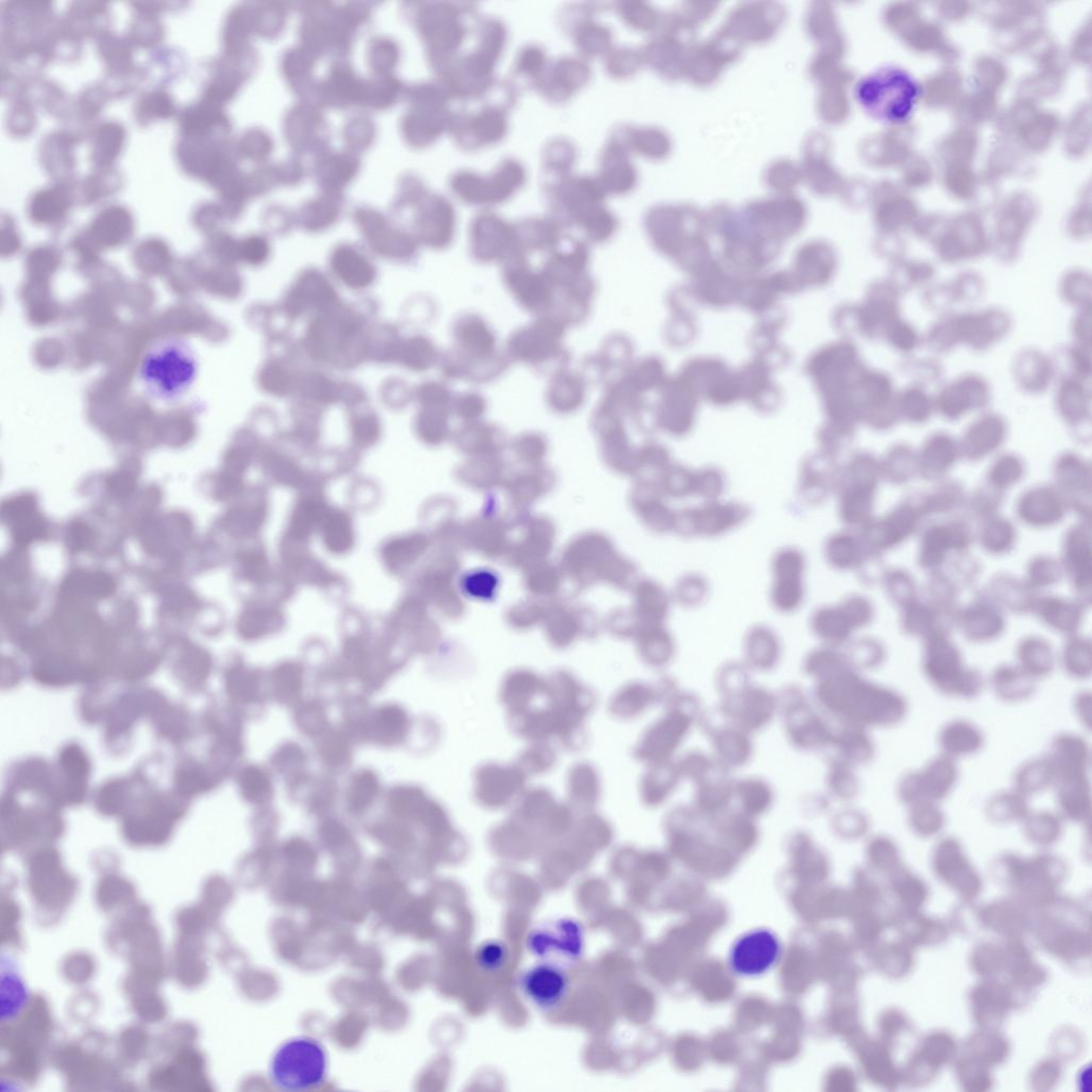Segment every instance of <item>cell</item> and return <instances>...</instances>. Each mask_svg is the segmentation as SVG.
Here are the masks:
<instances>
[{
  "instance_id": "obj_38",
  "label": "cell",
  "mask_w": 1092,
  "mask_h": 1092,
  "mask_svg": "<svg viewBox=\"0 0 1092 1092\" xmlns=\"http://www.w3.org/2000/svg\"><path fill=\"white\" fill-rule=\"evenodd\" d=\"M246 790L253 802L266 803L272 796V786L267 774L252 769L246 774Z\"/></svg>"
},
{
  "instance_id": "obj_19",
  "label": "cell",
  "mask_w": 1092,
  "mask_h": 1092,
  "mask_svg": "<svg viewBox=\"0 0 1092 1092\" xmlns=\"http://www.w3.org/2000/svg\"><path fill=\"white\" fill-rule=\"evenodd\" d=\"M600 774L593 765L581 762L573 765L567 777L569 805L583 814L592 812L601 797Z\"/></svg>"
},
{
  "instance_id": "obj_33",
  "label": "cell",
  "mask_w": 1092,
  "mask_h": 1092,
  "mask_svg": "<svg viewBox=\"0 0 1092 1092\" xmlns=\"http://www.w3.org/2000/svg\"><path fill=\"white\" fill-rule=\"evenodd\" d=\"M1021 668L1034 680L1045 678L1054 670L1048 649L1040 644L1024 646L1020 654Z\"/></svg>"
},
{
  "instance_id": "obj_15",
  "label": "cell",
  "mask_w": 1092,
  "mask_h": 1092,
  "mask_svg": "<svg viewBox=\"0 0 1092 1092\" xmlns=\"http://www.w3.org/2000/svg\"><path fill=\"white\" fill-rule=\"evenodd\" d=\"M1047 758L1055 767L1057 780L1072 774L1088 773L1091 764L1088 743L1074 733L1060 734L1052 742Z\"/></svg>"
},
{
  "instance_id": "obj_4",
  "label": "cell",
  "mask_w": 1092,
  "mask_h": 1092,
  "mask_svg": "<svg viewBox=\"0 0 1092 1092\" xmlns=\"http://www.w3.org/2000/svg\"><path fill=\"white\" fill-rule=\"evenodd\" d=\"M543 697L562 726L563 745L581 746L584 725L595 703L593 692L571 674L560 672L545 680Z\"/></svg>"
},
{
  "instance_id": "obj_13",
  "label": "cell",
  "mask_w": 1092,
  "mask_h": 1092,
  "mask_svg": "<svg viewBox=\"0 0 1092 1092\" xmlns=\"http://www.w3.org/2000/svg\"><path fill=\"white\" fill-rule=\"evenodd\" d=\"M749 515L745 505L711 501L684 511L678 521L685 535L717 537L743 524Z\"/></svg>"
},
{
  "instance_id": "obj_3",
  "label": "cell",
  "mask_w": 1092,
  "mask_h": 1092,
  "mask_svg": "<svg viewBox=\"0 0 1092 1092\" xmlns=\"http://www.w3.org/2000/svg\"><path fill=\"white\" fill-rule=\"evenodd\" d=\"M269 1075L274 1086L286 1091L320 1087L328 1075L327 1052L313 1038L296 1037L275 1051Z\"/></svg>"
},
{
  "instance_id": "obj_39",
  "label": "cell",
  "mask_w": 1092,
  "mask_h": 1092,
  "mask_svg": "<svg viewBox=\"0 0 1092 1092\" xmlns=\"http://www.w3.org/2000/svg\"><path fill=\"white\" fill-rule=\"evenodd\" d=\"M706 582L697 575H691V577L683 579V604L697 605L706 597Z\"/></svg>"
},
{
  "instance_id": "obj_40",
  "label": "cell",
  "mask_w": 1092,
  "mask_h": 1092,
  "mask_svg": "<svg viewBox=\"0 0 1092 1092\" xmlns=\"http://www.w3.org/2000/svg\"><path fill=\"white\" fill-rule=\"evenodd\" d=\"M92 540V530L83 524H74L68 532V545L72 551L86 550L91 545Z\"/></svg>"
},
{
  "instance_id": "obj_21",
  "label": "cell",
  "mask_w": 1092,
  "mask_h": 1092,
  "mask_svg": "<svg viewBox=\"0 0 1092 1092\" xmlns=\"http://www.w3.org/2000/svg\"><path fill=\"white\" fill-rule=\"evenodd\" d=\"M990 685L1006 703H1020L1035 693L1036 683L1021 667L1004 666L992 674Z\"/></svg>"
},
{
  "instance_id": "obj_23",
  "label": "cell",
  "mask_w": 1092,
  "mask_h": 1092,
  "mask_svg": "<svg viewBox=\"0 0 1092 1092\" xmlns=\"http://www.w3.org/2000/svg\"><path fill=\"white\" fill-rule=\"evenodd\" d=\"M1057 774L1047 756L1024 763L1016 772L1014 788L1030 797L1055 786Z\"/></svg>"
},
{
  "instance_id": "obj_28",
  "label": "cell",
  "mask_w": 1092,
  "mask_h": 1092,
  "mask_svg": "<svg viewBox=\"0 0 1092 1092\" xmlns=\"http://www.w3.org/2000/svg\"><path fill=\"white\" fill-rule=\"evenodd\" d=\"M65 590L87 599H104L114 590V584L102 573H76L66 583Z\"/></svg>"
},
{
  "instance_id": "obj_5",
  "label": "cell",
  "mask_w": 1092,
  "mask_h": 1092,
  "mask_svg": "<svg viewBox=\"0 0 1092 1092\" xmlns=\"http://www.w3.org/2000/svg\"><path fill=\"white\" fill-rule=\"evenodd\" d=\"M530 954L539 961L569 968L578 964L585 955L586 931L582 923L572 918H559L541 923L530 930L526 939Z\"/></svg>"
},
{
  "instance_id": "obj_35",
  "label": "cell",
  "mask_w": 1092,
  "mask_h": 1092,
  "mask_svg": "<svg viewBox=\"0 0 1092 1092\" xmlns=\"http://www.w3.org/2000/svg\"><path fill=\"white\" fill-rule=\"evenodd\" d=\"M379 781L370 772H362L352 782L348 796L352 812L360 813L367 809L379 793Z\"/></svg>"
},
{
  "instance_id": "obj_34",
  "label": "cell",
  "mask_w": 1092,
  "mask_h": 1092,
  "mask_svg": "<svg viewBox=\"0 0 1092 1092\" xmlns=\"http://www.w3.org/2000/svg\"><path fill=\"white\" fill-rule=\"evenodd\" d=\"M831 474L828 470L806 468L801 474L800 494L810 504H819L828 496Z\"/></svg>"
},
{
  "instance_id": "obj_42",
  "label": "cell",
  "mask_w": 1092,
  "mask_h": 1092,
  "mask_svg": "<svg viewBox=\"0 0 1092 1092\" xmlns=\"http://www.w3.org/2000/svg\"><path fill=\"white\" fill-rule=\"evenodd\" d=\"M1076 712L1081 722L1090 729L1091 725V694L1090 692H1081L1078 694L1075 703Z\"/></svg>"
},
{
  "instance_id": "obj_16",
  "label": "cell",
  "mask_w": 1092,
  "mask_h": 1092,
  "mask_svg": "<svg viewBox=\"0 0 1092 1092\" xmlns=\"http://www.w3.org/2000/svg\"><path fill=\"white\" fill-rule=\"evenodd\" d=\"M3 520L12 527L13 537L19 544H28L43 538L47 524L36 511V501L31 495L18 496L3 506Z\"/></svg>"
},
{
  "instance_id": "obj_31",
  "label": "cell",
  "mask_w": 1092,
  "mask_h": 1092,
  "mask_svg": "<svg viewBox=\"0 0 1092 1092\" xmlns=\"http://www.w3.org/2000/svg\"><path fill=\"white\" fill-rule=\"evenodd\" d=\"M845 623L843 613L837 608L828 606L814 611L811 618L813 632L827 642L843 640L846 634Z\"/></svg>"
},
{
  "instance_id": "obj_26",
  "label": "cell",
  "mask_w": 1092,
  "mask_h": 1092,
  "mask_svg": "<svg viewBox=\"0 0 1092 1092\" xmlns=\"http://www.w3.org/2000/svg\"><path fill=\"white\" fill-rule=\"evenodd\" d=\"M908 808V826L921 838L937 836L946 824V817L939 803L922 801Z\"/></svg>"
},
{
  "instance_id": "obj_11",
  "label": "cell",
  "mask_w": 1092,
  "mask_h": 1092,
  "mask_svg": "<svg viewBox=\"0 0 1092 1092\" xmlns=\"http://www.w3.org/2000/svg\"><path fill=\"white\" fill-rule=\"evenodd\" d=\"M861 95L872 110L892 121L904 120L918 97L912 79L900 71H888L873 76L864 85Z\"/></svg>"
},
{
  "instance_id": "obj_20",
  "label": "cell",
  "mask_w": 1092,
  "mask_h": 1092,
  "mask_svg": "<svg viewBox=\"0 0 1092 1092\" xmlns=\"http://www.w3.org/2000/svg\"><path fill=\"white\" fill-rule=\"evenodd\" d=\"M938 742L944 756L957 760L976 756L985 746V736L976 724L955 720L942 727Z\"/></svg>"
},
{
  "instance_id": "obj_22",
  "label": "cell",
  "mask_w": 1092,
  "mask_h": 1092,
  "mask_svg": "<svg viewBox=\"0 0 1092 1092\" xmlns=\"http://www.w3.org/2000/svg\"><path fill=\"white\" fill-rule=\"evenodd\" d=\"M1028 800L1015 788L997 792L986 805V816L997 825L1021 824L1031 812Z\"/></svg>"
},
{
  "instance_id": "obj_6",
  "label": "cell",
  "mask_w": 1092,
  "mask_h": 1092,
  "mask_svg": "<svg viewBox=\"0 0 1092 1092\" xmlns=\"http://www.w3.org/2000/svg\"><path fill=\"white\" fill-rule=\"evenodd\" d=\"M924 670L930 684L947 697L975 699L985 686L982 674L965 668L959 654L948 645L939 644L930 648Z\"/></svg>"
},
{
  "instance_id": "obj_27",
  "label": "cell",
  "mask_w": 1092,
  "mask_h": 1092,
  "mask_svg": "<svg viewBox=\"0 0 1092 1092\" xmlns=\"http://www.w3.org/2000/svg\"><path fill=\"white\" fill-rule=\"evenodd\" d=\"M407 715L399 706H387L376 711L371 722V738L382 744L399 743L405 736Z\"/></svg>"
},
{
  "instance_id": "obj_10",
  "label": "cell",
  "mask_w": 1092,
  "mask_h": 1092,
  "mask_svg": "<svg viewBox=\"0 0 1092 1092\" xmlns=\"http://www.w3.org/2000/svg\"><path fill=\"white\" fill-rule=\"evenodd\" d=\"M516 985L522 997L543 1012H554L563 1007L571 991L567 969L547 961L525 969L516 980Z\"/></svg>"
},
{
  "instance_id": "obj_12",
  "label": "cell",
  "mask_w": 1092,
  "mask_h": 1092,
  "mask_svg": "<svg viewBox=\"0 0 1092 1092\" xmlns=\"http://www.w3.org/2000/svg\"><path fill=\"white\" fill-rule=\"evenodd\" d=\"M805 555L796 548H784L773 556L771 603L780 612L796 611L805 600Z\"/></svg>"
},
{
  "instance_id": "obj_2",
  "label": "cell",
  "mask_w": 1092,
  "mask_h": 1092,
  "mask_svg": "<svg viewBox=\"0 0 1092 1092\" xmlns=\"http://www.w3.org/2000/svg\"><path fill=\"white\" fill-rule=\"evenodd\" d=\"M838 683L839 706L849 722L895 727L906 719L908 702L896 689L869 683L852 673H844Z\"/></svg>"
},
{
  "instance_id": "obj_14",
  "label": "cell",
  "mask_w": 1092,
  "mask_h": 1092,
  "mask_svg": "<svg viewBox=\"0 0 1092 1092\" xmlns=\"http://www.w3.org/2000/svg\"><path fill=\"white\" fill-rule=\"evenodd\" d=\"M1059 816L1075 824H1088L1091 818L1092 795L1088 773L1072 774L1057 780Z\"/></svg>"
},
{
  "instance_id": "obj_7",
  "label": "cell",
  "mask_w": 1092,
  "mask_h": 1092,
  "mask_svg": "<svg viewBox=\"0 0 1092 1092\" xmlns=\"http://www.w3.org/2000/svg\"><path fill=\"white\" fill-rule=\"evenodd\" d=\"M958 778L956 760L941 753L923 769L904 774L898 785V796L906 807L922 801L940 804L955 788Z\"/></svg>"
},
{
  "instance_id": "obj_37",
  "label": "cell",
  "mask_w": 1092,
  "mask_h": 1092,
  "mask_svg": "<svg viewBox=\"0 0 1092 1092\" xmlns=\"http://www.w3.org/2000/svg\"><path fill=\"white\" fill-rule=\"evenodd\" d=\"M1067 672L1076 679H1086L1091 672L1090 654L1082 646L1072 647L1065 658Z\"/></svg>"
},
{
  "instance_id": "obj_18",
  "label": "cell",
  "mask_w": 1092,
  "mask_h": 1092,
  "mask_svg": "<svg viewBox=\"0 0 1092 1092\" xmlns=\"http://www.w3.org/2000/svg\"><path fill=\"white\" fill-rule=\"evenodd\" d=\"M545 680L530 671H515L507 675L500 688V699L511 715L521 713L543 697Z\"/></svg>"
},
{
  "instance_id": "obj_25",
  "label": "cell",
  "mask_w": 1092,
  "mask_h": 1092,
  "mask_svg": "<svg viewBox=\"0 0 1092 1092\" xmlns=\"http://www.w3.org/2000/svg\"><path fill=\"white\" fill-rule=\"evenodd\" d=\"M1063 823L1064 820L1058 813L1038 811L1030 812L1021 824L1029 842L1038 846H1049L1061 839Z\"/></svg>"
},
{
  "instance_id": "obj_8",
  "label": "cell",
  "mask_w": 1092,
  "mask_h": 1092,
  "mask_svg": "<svg viewBox=\"0 0 1092 1092\" xmlns=\"http://www.w3.org/2000/svg\"><path fill=\"white\" fill-rule=\"evenodd\" d=\"M782 956V943L772 930L757 928L744 933L729 951V967L734 975L744 979L760 978Z\"/></svg>"
},
{
  "instance_id": "obj_17",
  "label": "cell",
  "mask_w": 1092,
  "mask_h": 1092,
  "mask_svg": "<svg viewBox=\"0 0 1092 1092\" xmlns=\"http://www.w3.org/2000/svg\"><path fill=\"white\" fill-rule=\"evenodd\" d=\"M561 804L555 799L550 789L534 787L525 790L521 797L516 801L511 818L528 826L535 832L540 831L545 835L547 829Z\"/></svg>"
},
{
  "instance_id": "obj_24",
  "label": "cell",
  "mask_w": 1092,
  "mask_h": 1092,
  "mask_svg": "<svg viewBox=\"0 0 1092 1092\" xmlns=\"http://www.w3.org/2000/svg\"><path fill=\"white\" fill-rule=\"evenodd\" d=\"M652 699L651 689L643 683H629L614 692L609 711L614 719L628 721L639 717Z\"/></svg>"
},
{
  "instance_id": "obj_1",
  "label": "cell",
  "mask_w": 1092,
  "mask_h": 1092,
  "mask_svg": "<svg viewBox=\"0 0 1092 1092\" xmlns=\"http://www.w3.org/2000/svg\"><path fill=\"white\" fill-rule=\"evenodd\" d=\"M197 373L192 349L178 340H165L152 346L144 355L141 380L154 399L173 402L192 387Z\"/></svg>"
},
{
  "instance_id": "obj_9",
  "label": "cell",
  "mask_w": 1092,
  "mask_h": 1092,
  "mask_svg": "<svg viewBox=\"0 0 1092 1092\" xmlns=\"http://www.w3.org/2000/svg\"><path fill=\"white\" fill-rule=\"evenodd\" d=\"M527 779L516 764H482L474 772V797L487 810L508 808L526 790Z\"/></svg>"
},
{
  "instance_id": "obj_29",
  "label": "cell",
  "mask_w": 1092,
  "mask_h": 1092,
  "mask_svg": "<svg viewBox=\"0 0 1092 1092\" xmlns=\"http://www.w3.org/2000/svg\"><path fill=\"white\" fill-rule=\"evenodd\" d=\"M530 330L528 333H522L516 336L514 340L513 348L518 351L519 355L526 357L528 360L540 361L544 354H550L554 345V339L558 337H552L559 335V330L551 326L548 332L545 330Z\"/></svg>"
},
{
  "instance_id": "obj_32",
  "label": "cell",
  "mask_w": 1092,
  "mask_h": 1092,
  "mask_svg": "<svg viewBox=\"0 0 1092 1092\" xmlns=\"http://www.w3.org/2000/svg\"><path fill=\"white\" fill-rule=\"evenodd\" d=\"M509 960L510 949L504 941L499 939L487 940L475 951V963L486 975L502 972Z\"/></svg>"
},
{
  "instance_id": "obj_36",
  "label": "cell",
  "mask_w": 1092,
  "mask_h": 1092,
  "mask_svg": "<svg viewBox=\"0 0 1092 1092\" xmlns=\"http://www.w3.org/2000/svg\"><path fill=\"white\" fill-rule=\"evenodd\" d=\"M725 488V476L719 471L707 470L694 474V493L700 494L708 500L720 498Z\"/></svg>"
},
{
  "instance_id": "obj_41",
  "label": "cell",
  "mask_w": 1092,
  "mask_h": 1092,
  "mask_svg": "<svg viewBox=\"0 0 1092 1092\" xmlns=\"http://www.w3.org/2000/svg\"><path fill=\"white\" fill-rule=\"evenodd\" d=\"M135 480L127 473L114 474L107 481L109 493L116 496V498H125V496L131 495L135 490Z\"/></svg>"
},
{
  "instance_id": "obj_30",
  "label": "cell",
  "mask_w": 1092,
  "mask_h": 1092,
  "mask_svg": "<svg viewBox=\"0 0 1092 1092\" xmlns=\"http://www.w3.org/2000/svg\"><path fill=\"white\" fill-rule=\"evenodd\" d=\"M556 761L558 756L549 742H534L520 754L515 764L527 777H532L550 771Z\"/></svg>"
}]
</instances>
